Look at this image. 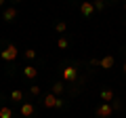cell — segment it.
<instances>
[{
    "instance_id": "1",
    "label": "cell",
    "mask_w": 126,
    "mask_h": 118,
    "mask_svg": "<svg viewBox=\"0 0 126 118\" xmlns=\"http://www.w3.org/2000/svg\"><path fill=\"white\" fill-rule=\"evenodd\" d=\"M17 55H19V49H17L15 44H9L2 53H0V57L4 59V61H15V59H17Z\"/></svg>"
},
{
    "instance_id": "2",
    "label": "cell",
    "mask_w": 126,
    "mask_h": 118,
    "mask_svg": "<svg viewBox=\"0 0 126 118\" xmlns=\"http://www.w3.org/2000/svg\"><path fill=\"white\" fill-rule=\"evenodd\" d=\"M113 114V105L111 103H101L99 108H97V116L99 118H109Z\"/></svg>"
},
{
    "instance_id": "3",
    "label": "cell",
    "mask_w": 126,
    "mask_h": 118,
    "mask_svg": "<svg viewBox=\"0 0 126 118\" xmlns=\"http://www.w3.org/2000/svg\"><path fill=\"white\" fill-rule=\"evenodd\" d=\"M44 105H46V108H61L63 101L59 99L57 95H53V93H50V95H46V97H44Z\"/></svg>"
},
{
    "instance_id": "4",
    "label": "cell",
    "mask_w": 126,
    "mask_h": 118,
    "mask_svg": "<svg viewBox=\"0 0 126 118\" xmlns=\"http://www.w3.org/2000/svg\"><path fill=\"white\" fill-rule=\"evenodd\" d=\"M80 13L84 15V17H90V15L94 13V4L90 2V0H84V2L80 4Z\"/></svg>"
},
{
    "instance_id": "5",
    "label": "cell",
    "mask_w": 126,
    "mask_h": 118,
    "mask_svg": "<svg viewBox=\"0 0 126 118\" xmlns=\"http://www.w3.org/2000/svg\"><path fill=\"white\" fill-rule=\"evenodd\" d=\"M76 76H78V70L76 68H65L63 70V80H76Z\"/></svg>"
},
{
    "instance_id": "6",
    "label": "cell",
    "mask_w": 126,
    "mask_h": 118,
    "mask_svg": "<svg viewBox=\"0 0 126 118\" xmlns=\"http://www.w3.org/2000/svg\"><path fill=\"white\" fill-rule=\"evenodd\" d=\"M21 116L23 118H32L34 116V105L32 103H21Z\"/></svg>"
},
{
    "instance_id": "7",
    "label": "cell",
    "mask_w": 126,
    "mask_h": 118,
    "mask_svg": "<svg viewBox=\"0 0 126 118\" xmlns=\"http://www.w3.org/2000/svg\"><path fill=\"white\" fill-rule=\"evenodd\" d=\"M23 76H25V78H38V68H34V65H25V68H23Z\"/></svg>"
},
{
    "instance_id": "8",
    "label": "cell",
    "mask_w": 126,
    "mask_h": 118,
    "mask_svg": "<svg viewBox=\"0 0 126 118\" xmlns=\"http://www.w3.org/2000/svg\"><path fill=\"white\" fill-rule=\"evenodd\" d=\"M101 99H103V103H111L113 101V91L111 89H103L101 91Z\"/></svg>"
},
{
    "instance_id": "9",
    "label": "cell",
    "mask_w": 126,
    "mask_h": 118,
    "mask_svg": "<svg viewBox=\"0 0 126 118\" xmlns=\"http://www.w3.org/2000/svg\"><path fill=\"white\" fill-rule=\"evenodd\" d=\"M101 68H105V70H111L113 68V57H111V55H105V57L103 59H101Z\"/></svg>"
},
{
    "instance_id": "10",
    "label": "cell",
    "mask_w": 126,
    "mask_h": 118,
    "mask_svg": "<svg viewBox=\"0 0 126 118\" xmlns=\"http://www.w3.org/2000/svg\"><path fill=\"white\" fill-rule=\"evenodd\" d=\"M2 17H4V21H13V19L17 17V9H6Z\"/></svg>"
},
{
    "instance_id": "11",
    "label": "cell",
    "mask_w": 126,
    "mask_h": 118,
    "mask_svg": "<svg viewBox=\"0 0 126 118\" xmlns=\"http://www.w3.org/2000/svg\"><path fill=\"white\" fill-rule=\"evenodd\" d=\"M55 30H57L59 34H63L65 30H67V25H65V21H57V23H55Z\"/></svg>"
},
{
    "instance_id": "12",
    "label": "cell",
    "mask_w": 126,
    "mask_h": 118,
    "mask_svg": "<svg viewBox=\"0 0 126 118\" xmlns=\"http://www.w3.org/2000/svg\"><path fill=\"white\" fill-rule=\"evenodd\" d=\"M11 116H13L11 108H0V118H11Z\"/></svg>"
},
{
    "instance_id": "13",
    "label": "cell",
    "mask_w": 126,
    "mask_h": 118,
    "mask_svg": "<svg viewBox=\"0 0 126 118\" xmlns=\"http://www.w3.org/2000/svg\"><path fill=\"white\" fill-rule=\"evenodd\" d=\"M57 46H59V49H67V46H69L67 38H59V40H57Z\"/></svg>"
},
{
    "instance_id": "14",
    "label": "cell",
    "mask_w": 126,
    "mask_h": 118,
    "mask_svg": "<svg viewBox=\"0 0 126 118\" xmlns=\"http://www.w3.org/2000/svg\"><path fill=\"white\" fill-rule=\"evenodd\" d=\"M61 91H63V84H61V82H55V84H53V95H59Z\"/></svg>"
},
{
    "instance_id": "15",
    "label": "cell",
    "mask_w": 126,
    "mask_h": 118,
    "mask_svg": "<svg viewBox=\"0 0 126 118\" xmlns=\"http://www.w3.org/2000/svg\"><path fill=\"white\" fill-rule=\"evenodd\" d=\"M11 97H13L15 101H23V93L21 91H13V93H11Z\"/></svg>"
},
{
    "instance_id": "16",
    "label": "cell",
    "mask_w": 126,
    "mask_h": 118,
    "mask_svg": "<svg viewBox=\"0 0 126 118\" xmlns=\"http://www.w3.org/2000/svg\"><path fill=\"white\" fill-rule=\"evenodd\" d=\"M93 4H94V9H97V11H103L105 9V2H103V0H94Z\"/></svg>"
},
{
    "instance_id": "17",
    "label": "cell",
    "mask_w": 126,
    "mask_h": 118,
    "mask_svg": "<svg viewBox=\"0 0 126 118\" xmlns=\"http://www.w3.org/2000/svg\"><path fill=\"white\" fill-rule=\"evenodd\" d=\"M23 55H25L27 59H34V57H36V51H34V49H27V51H25Z\"/></svg>"
},
{
    "instance_id": "18",
    "label": "cell",
    "mask_w": 126,
    "mask_h": 118,
    "mask_svg": "<svg viewBox=\"0 0 126 118\" xmlns=\"http://www.w3.org/2000/svg\"><path fill=\"white\" fill-rule=\"evenodd\" d=\"M30 91H32V95H40V86H38V84H32Z\"/></svg>"
},
{
    "instance_id": "19",
    "label": "cell",
    "mask_w": 126,
    "mask_h": 118,
    "mask_svg": "<svg viewBox=\"0 0 126 118\" xmlns=\"http://www.w3.org/2000/svg\"><path fill=\"white\" fill-rule=\"evenodd\" d=\"M99 63H101V59H97V57L90 59V65H99Z\"/></svg>"
},
{
    "instance_id": "20",
    "label": "cell",
    "mask_w": 126,
    "mask_h": 118,
    "mask_svg": "<svg viewBox=\"0 0 126 118\" xmlns=\"http://www.w3.org/2000/svg\"><path fill=\"white\" fill-rule=\"evenodd\" d=\"M111 105H113V110H120V108H122V103H120V101H113Z\"/></svg>"
},
{
    "instance_id": "21",
    "label": "cell",
    "mask_w": 126,
    "mask_h": 118,
    "mask_svg": "<svg viewBox=\"0 0 126 118\" xmlns=\"http://www.w3.org/2000/svg\"><path fill=\"white\" fill-rule=\"evenodd\" d=\"M122 70H124V72H126V63H124V65H122Z\"/></svg>"
},
{
    "instance_id": "22",
    "label": "cell",
    "mask_w": 126,
    "mask_h": 118,
    "mask_svg": "<svg viewBox=\"0 0 126 118\" xmlns=\"http://www.w3.org/2000/svg\"><path fill=\"white\" fill-rule=\"evenodd\" d=\"M2 4H4V0H0V6H2Z\"/></svg>"
},
{
    "instance_id": "23",
    "label": "cell",
    "mask_w": 126,
    "mask_h": 118,
    "mask_svg": "<svg viewBox=\"0 0 126 118\" xmlns=\"http://www.w3.org/2000/svg\"><path fill=\"white\" fill-rule=\"evenodd\" d=\"M124 11H126V2H124Z\"/></svg>"
},
{
    "instance_id": "24",
    "label": "cell",
    "mask_w": 126,
    "mask_h": 118,
    "mask_svg": "<svg viewBox=\"0 0 126 118\" xmlns=\"http://www.w3.org/2000/svg\"><path fill=\"white\" fill-rule=\"evenodd\" d=\"M15 2H21V0H15Z\"/></svg>"
}]
</instances>
